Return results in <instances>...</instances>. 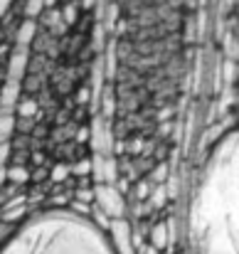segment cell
<instances>
[{
	"instance_id": "cell-3",
	"label": "cell",
	"mask_w": 239,
	"mask_h": 254,
	"mask_svg": "<svg viewBox=\"0 0 239 254\" xmlns=\"http://www.w3.org/2000/svg\"><path fill=\"white\" fill-rule=\"evenodd\" d=\"M10 5H12V0H0V20L5 17V12L10 10Z\"/></svg>"
},
{
	"instance_id": "cell-2",
	"label": "cell",
	"mask_w": 239,
	"mask_h": 254,
	"mask_svg": "<svg viewBox=\"0 0 239 254\" xmlns=\"http://www.w3.org/2000/svg\"><path fill=\"white\" fill-rule=\"evenodd\" d=\"M0 254H119L111 237L89 217L69 210H45L25 220Z\"/></svg>"
},
{
	"instance_id": "cell-1",
	"label": "cell",
	"mask_w": 239,
	"mask_h": 254,
	"mask_svg": "<svg viewBox=\"0 0 239 254\" xmlns=\"http://www.w3.org/2000/svg\"><path fill=\"white\" fill-rule=\"evenodd\" d=\"M192 222L202 254H237L239 163L235 133L225 136L207 161Z\"/></svg>"
}]
</instances>
